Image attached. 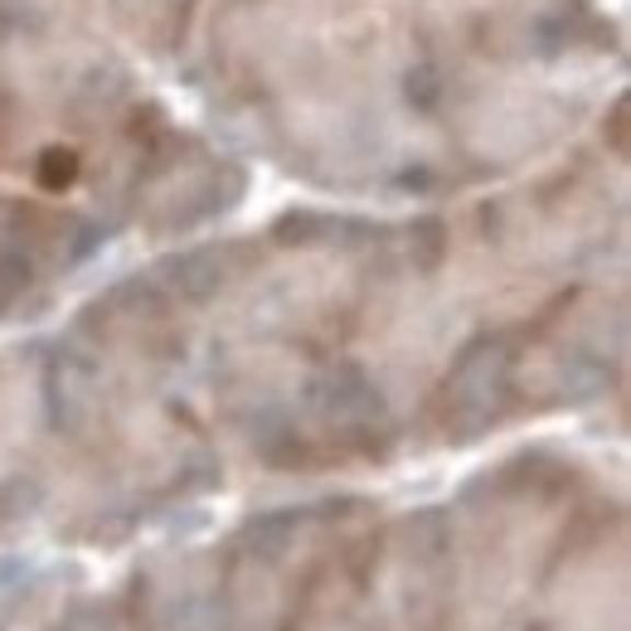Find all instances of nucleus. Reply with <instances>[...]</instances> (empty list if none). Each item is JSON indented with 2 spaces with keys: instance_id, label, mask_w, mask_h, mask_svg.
Instances as JSON below:
<instances>
[]
</instances>
